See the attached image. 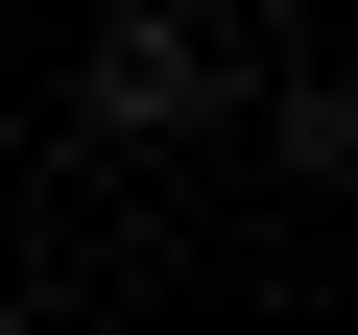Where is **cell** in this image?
<instances>
[{"instance_id": "6da1fadb", "label": "cell", "mask_w": 358, "mask_h": 335, "mask_svg": "<svg viewBox=\"0 0 358 335\" xmlns=\"http://www.w3.org/2000/svg\"><path fill=\"white\" fill-rule=\"evenodd\" d=\"M96 120H120V144H192V120H215V48L167 25V0H120V25H96Z\"/></svg>"}, {"instance_id": "7a4b0ae2", "label": "cell", "mask_w": 358, "mask_h": 335, "mask_svg": "<svg viewBox=\"0 0 358 335\" xmlns=\"http://www.w3.org/2000/svg\"><path fill=\"white\" fill-rule=\"evenodd\" d=\"M0 335H24V311H0Z\"/></svg>"}]
</instances>
